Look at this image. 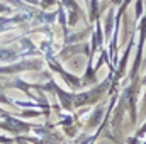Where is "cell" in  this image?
<instances>
[{
  "mask_svg": "<svg viewBox=\"0 0 146 144\" xmlns=\"http://www.w3.org/2000/svg\"><path fill=\"white\" fill-rule=\"evenodd\" d=\"M119 2H121V0H112V3H115V5H117Z\"/></svg>",
  "mask_w": 146,
  "mask_h": 144,
  "instance_id": "3",
  "label": "cell"
},
{
  "mask_svg": "<svg viewBox=\"0 0 146 144\" xmlns=\"http://www.w3.org/2000/svg\"><path fill=\"white\" fill-rule=\"evenodd\" d=\"M110 31H112V12L107 14V24H106V39L110 36Z\"/></svg>",
  "mask_w": 146,
  "mask_h": 144,
  "instance_id": "1",
  "label": "cell"
},
{
  "mask_svg": "<svg viewBox=\"0 0 146 144\" xmlns=\"http://www.w3.org/2000/svg\"><path fill=\"white\" fill-rule=\"evenodd\" d=\"M145 134H146V124H143V127H141V129H139V131L136 132V136H134V137H138V139H141V137H143Z\"/></svg>",
  "mask_w": 146,
  "mask_h": 144,
  "instance_id": "2",
  "label": "cell"
}]
</instances>
